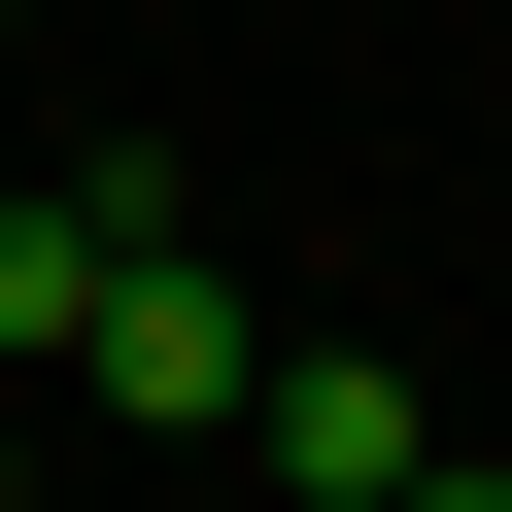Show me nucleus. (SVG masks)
<instances>
[{"label":"nucleus","instance_id":"1","mask_svg":"<svg viewBox=\"0 0 512 512\" xmlns=\"http://www.w3.org/2000/svg\"><path fill=\"white\" fill-rule=\"evenodd\" d=\"M239 376H274V308H239L205 239L137 205V239H103V308H69V410H137V444H239Z\"/></svg>","mask_w":512,"mask_h":512},{"label":"nucleus","instance_id":"2","mask_svg":"<svg viewBox=\"0 0 512 512\" xmlns=\"http://www.w3.org/2000/svg\"><path fill=\"white\" fill-rule=\"evenodd\" d=\"M239 444H274V478H308V512H376V478H410V444H444V410H410V376H376V342H274V376H239Z\"/></svg>","mask_w":512,"mask_h":512},{"label":"nucleus","instance_id":"3","mask_svg":"<svg viewBox=\"0 0 512 512\" xmlns=\"http://www.w3.org/2000/svg\"><path fill=\"white\" fill-rule=\"evenodd\" d=\"M137 205H171V171H0V376H69V308H103Z\"/></svg>","mask_w":512,"mask_h":512},{"label":"nucleus","instance_id":"4","mask_svg":"<svg viewBox=\"0 0 512 512\" xmlns=\"http://www.w3.org/2000/svg\"><path fill=\"white\" fill-rule=\"evenodd\" d=\"M376 512H512V478H478V444H410V478H376Z\"/></svg>","mask_w":512,"mask_h":512},{"label":"nucleus","instance_id":"5","mask_svg":"<svg viewBox=\"0 0 512 512\" xmlns=\"http://www.w3.org/2000/svg\"><path fill=\"white\" fill-rule=\"evenodd\" d=\"M0 35H35V0H0Z\"/></svg>","mask_w":512,"mask_h":512}]
</instances>
